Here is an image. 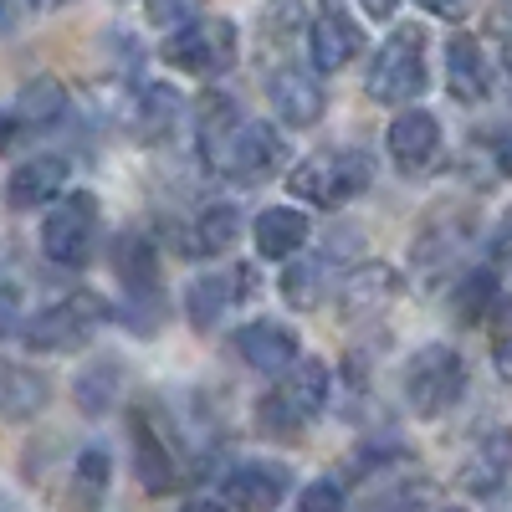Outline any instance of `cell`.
<instances>
[{
  "mask_svg": "<svg viewBox=\"0 0 512 512\" xmlns=\"http://www.w3.org/2000/svg\"><path fill=\"white\" fill-rule=\"evenodd\" d=\"M200 154L231 185H267L287 169V139L262 118H236L231 103H210L200 113Z\"/></svg>",
  "mask_w": 512,
  "mask_h": 512,
  "instance_id": "1",
  "label": "cell"
},
{
  "mask_svg": "<svg viewBox=\"0 0 512 512\" xmlns=\"http://www.w3.org/2000/svg\"><path fill=\"white\" fill-rule=\"evenodd\" d=\"M328 405V364L323 359H297L272 390L256 400V431L262 436H282V441H292V436H303V425L318 415Z\"/></svg>",
  "mask_w": 512,
  "mask_h": 512,
  "instance_id": "2",
  "label": "cell"
},
{
  "mask_svg": "<svg viewBox=\"0 0 512 512\" xmlns=\"http://www.w3.org/2000/svg\"><path fill=\"white\" fill-rule=\"evenodd\" d=\"M374 185V159L364 149H323L313 159H303L287 175V190L297 200H308L318 210H338V205H349L359 200L364 190Z\"/></svg>",
  "mask_w": 512,
  "mask_h": 512,
  "instance_id": "3",
  "label": "cell"
},
{
  "mask_svg": "<svg viewBox=\"0 0 512 512\" xmlns=\"http://www.w3.org/2000/svg\"><path fill=\"white\" fill-rule=\"evenodd\" d=\"M425 82H431V72H425V31L420 26L390 31V36H384V47L374 52V62H369V77H364L369 98L405 113L425 93Z\"/></svg>",
  "mask_w": 512,
  "mask_h": 512,
  "instance_id": "4",
  "label": "cell"
},
{
  "mask_svg": "<svg viewBox=\"0 0 512 512\" xmlns=\"http://www.w3.org/2000/svg\"><path fill=\"white\" fill-rule=\"evenodd\" d=\"M103 323H108V303L98 292H67V297H57V303H47L41 313H31L21 338L36 354H72L82 344H93V333Z\"/></svg>",
  "mask_w": 512,
  "mask_h": 512,
  "instance_id": "5",
  "label": "cell"
},
{
  "mask_svg": "<svg viewBox=\"0 0 512 512\" xmlns=\"http://www.w3.org/2000/svg\"><path fill=\"white\" fill-rule=\"evenodd\" d=\"M159 57L185 77H221L241 57V36L226 16H200V21H190L180 31H169Z\"/></svg>",
  "mask_w": 512,
  "mask_h": 512,
  "instance_id": "6",
  "label": "cell"
},
{
  "mask_svg": "<svg viewBox=\"0 0 512 512\" xmlns=\"http://www.w3.org/2000/svg\"><path fill=\"white\" fill-rule=\"evenodd\" d=\"M466 395V359L451 344H425L405 364V400L420 420H441Z\"/></svg>",
  "mask_w": 512,
  "mask_h": 512,
  "instance_id": "7",
  "label": "cell"
},
{
  "mask_svg": "<svg viewBox=\"0 0 512 512\" xmlns=\"http://www.w3.org/2000/svg\"><path fill=\"white\" fill-rule=\"evenodd\" d=\"M98 231H103V210L88 190H72L62 195L47 221H41V251H47V262L57 267H88L93 251H98Z\"/></svg>",
  "mask_w": 512,
  "mask_h": 512,
  "instance_id": "8",
  "label": "cell"
},
{
  "mask_svg": "<svg viewBox=\"0 0 512 512\" xmlns=\"http://www.w3.org/2000/svg\"><path fill=\"white\" fill-rule=\"evenodd\" d=\"M344 267H349V262H344V241L297 256V262H287V272H282V297H287L292 308L313 313L318 303H328V292H338V282H344Z\"/></svg>",
  "mask_w": 512,
  "mask_h": 512,
  "instance_id": "9",
  "label": "cell"
},
{
  "mask_svg": "<svg viewBox=\"0 0 512 512\" xmlns=\"http://www.w3.org/2000/svg\"><path fill=\"white\" fill-rule=\"evenodd\" d=\"M236 354H241V364H251L256 374H287L297 359H303V338H297V328L292 323H282V318H251V323H241L236 328Z\"/></svg>",
  "mask_w": 512,
  "mask_h": 512,
  "instance_id": "10",
  "label": "cell"
},
{
  "mask_svg": "<svg viewBox=\"0 0 512 512\" xmlns=\"http://www.w3.org/2000/svg\"><path fill=\"white\" fill-rule=\"evenodd\" d=\"M256 292V272L251 267H221L210 277H195L185 287V313L195 328H216L231 308H241L246 297Z\"/></svg>",
  "mask_w": 512,
  "mask_h": 512,
  "instance_id": "11",
  "label": "cell"
},
{
  "mask_svg": "<svg viewBox=\"0 0 512 512\" xmlns=\"http://www.w3.org/2000/svg\"><path fill=\"white\" fill-rule=\"evenodd\" d=\"M221 492H226V507L236 512H277L282 497L292 492V472L282 461H241L226 472Z\"/></svg>",
  "mask_w": 512,
  "mask_h": 512,
  "instance_id": "12",
  "label": "cell"
},
{
  "mask_svg": "<svg viewBox=\"0 0 512 512\" xmlns=\"http://www.w3.org/2000/svg\"><path fill=\"white\" fill-rule=\"evenodd\" d=\"M384 144H390V159H395L400 175L415 180V175H425V169L441 159V123H436V113H425V108H405V113H395Z\"/></svg>",
  "mask_w": 512,
  "mask_h": 512,
  "instance_id": "13",
  "label": "cell"
},
{
  "mask_svg": "<svg viewBox=\"0 0 512 512\" xmlns=\"http://www.w3.org/2000/svg\"><path fill=\"white\" fill-rule=\"evenodd\" d=\"M267 103L272 113L287 123V128H313L323 113H328V93H323V82L318 72L308 67H282L267 77Z\"/></svg>",
  "mask_w": 512,
  "mask_h": 512,
  "instance_id": "14",
  "label": "cell"
},
{
  "mask_svg": "<svg viewBox=\"0 0 512 512\" xmlns=\"http://www.w3.org/2000/svg\"><path fill=\"white\" fill-rule=\"evenodd\" d=\"M359 52H364V26L349 11L328 6V11L313 16V26H308V57H313L318 72H344Z\"/></svg>",
  "mask_w": 512,
  "mask_h": 512,
  "instance_id": "15",
  "label": "cell"
},
{
  "mask_svg": "<svg viewBox=\"0 0 512 512\" xmlns=\"http://www.w3.org/2000/svg\"><path fill=\"white\" fill-rule=\"evenodd\" d=\"M128 441H134V472L144 482V492H175L180 487V456L169 451L164 431L149 420V415H134V425H128Z\"/></svg>",
  "mask_w": 512,
  "mask_h": 512,
  "instance_id": "16",
  "label": "cell"
},
{
  "mask_svg": "<svg viewBox=\"0 0 512 512\" xmlns=\"http://www.w3.org/2000/svg\"><path fill=\"white\" fill-rule=\"evenodd\" d=\"M395 292H400V277L395 267H384V262H354L344 272V282H338V303H344L349 318H374L395 303Z\"/></svg>",
  "mask_w": 512,
  "mask_h": 512,
  "instance_id": "17",
  "label": "cell"
},
{
  "mask_svg": "<svg viewBox=\"0 0 512 512\" xmlns=\"http://www.w3.org/2000/svg\"><path fill=\"white\" fill-rule=\"evenodd\" d=\"M47 405H52V379L0 354V420H36Z\"/></svg>",
  "mask_w": 512,
  "mask_h": 512,
  "instance_id": "18",
  "label": "cell"
},
{
  "mask_svg": "<svg viewBox=\"0 0 512 512\" xmlns=\"http://www.w3.org/2000/svg\"><path fill=\"white\" fill-rule=\"evenodd\" d=\"M308 231H313V221L297 205H272L251 221V241H256L262 262H292V256L308 246Z\"/></svg>",
  "mask_w": 512,
  "mask_h": 512,
  "instance_id": "19",
  "label": "cell"
},
{
  "mask_svg": "<svg viewBox=\"0 0 512 512\" xmlns=\"http://www.w3.org/2000/svg\"><path fill=\"white\" fill-rule=\"evenodd\" d=\"M446 88H451L456 103H482L492 93V62H487L477 36L456 31L446 41Z\"/></svg>",
  "mask_w": 512,
  "mask_h": 512,
  "instance_id": "20",
  "label": "cell"
},
{
  "mask_svg": "<svg viewBox=\"0 0 512 512\" xmlns=\"http://www.w3.org/2000/svg\"><path fill=\"white\" fill-rule=\"evenodd\" d=\"M507 472H512V431H507V425H497V431H487V436L472 446V456H466L461 487L477 492V497H492V492L507 482Z\"/></svg>",
  "mask_w": 512,
  "mask_h": 512,
  "instance_id": "21",
  "label": "cell"
},
{
  "mask_svg": "<svg viewBox=\"0 0 512 512\" xmlns=\"http://www.w3.org/2000/svg\"><path fill=\"white\" fill-rule=\"evenodd\" d=\"M62 185H67V159L62 154H36V159H26L16 175L6 180V200L16 210H31V205L57 200Z\"/></svg>",
  "mask_w": 512,
  "mask_h": 512,
  "instance_id": "22",
  "label": "cell"
},
{
  "mask_svg": "<svg viewBox=\"0 0 512 512\" xmlns=\"http://www.w3.org/2000/svg\"><path fill=\"white\" fill-rule=\"evenodd\" d=\"M108 267H113V277L128 287V292H154L159 287V251H154V241L144 236V231H123L113 246H108Z\"/></svg>",
  "mask_w": 512,
  "mask_h": 512,
  "instance_id": "23",
  "label": "cell"
},
{
  "mask_svg": "<svg viewBox=\"0 0 512 512\" xmlns=\"http://www.w3.org/2000/svg\"><path fill=\"white\" fill-rule=\"evenodd\" d=\"M241 236V210L236 205H205L200 216L190 221L185 231V256H200V262H210V256H226Z\"/></svg>",
  "mask_w": 512,
  "mask_h": 512,
  "instance_id": "24",
  "label": "cell"
},
{
  "mask_svg": "<svg viewBox=\"0 0 512 512\" xmlns=\"http://www.w3.org/2000/svg\"><path fill=\"white\" fill-rule=\"evenodd\" d=\"M11 118H16V128L26 134H36V128H52V123H62L67 118V88L57 77H36V82H26L21 88V98H16V108H11Z\"/></svg>",
  "mask_w": 512,
  "mask_h": 512,
  "instance_id": "25",
  "label": "cell"
},
{
  "mask_svg": "<svg viewBox=\"0 0 512 512\" xmlns=\"http://www.w3.org/2000/svg\"><path fill=\"white\" fill-rule=\"evenodd\" d=\"M123 379H128L123 359H98V364H88L72 379V400L88 415H108L118 405V395H123Z\"/></svg>",
  "mask_w": 512,
  "mask_h": 512,
  "instance_id": "26",
  "label": "cell"
},
{
  "mask_svg": "<svg viewBox=\"0 0 512 512\" xmlns=\"http://www.w3.org/2000/svg\"><path fill=\"white\" fill-rule=\"evenodd\" d=\"M180 113H185L180 93L164 88V82H154V88L139 93V134H144V139H164L169 128L180 123Z\"/></svg>",
  "mask_w": 512,
  "mask_h": 512,
  "instance_id": "27",
  "label": "cell"
},
{
  "mask_svg": "<svg viewBox=\"0 0 512 512\" xmlns=\"http://www.w3.org/2000/svg\"><path fill=\"white\" fill-rule=\"evenodd\" d=\"M451 303H456V318L461 323H477L482 313H497V277L492 267H477V272H466L451 292Z\"/></svg>",
  "mask_w": 512,
  "mask_h": 512,
  "instance_id": "28",
  "label": "cell"
},
{
  "mask_svg": "<svg viewBox=\"0 0 512 512\" xmlns=\"http://www.w3.org/2000/svg\"><path fill=\"white\" fill-rule=\"evenodd\" d=\"M144 16L164 31H180V26L205 16V0H144Z\"/></svg>",
  "mask_w": 512,
  "mask_h": 512,
  "instance_id": "29",
  "label": "cell"
},
{
  "mask_svg": "<svg viewBox=\"0 0 512 512\" xmlns=\"http://www.w3.org/2000/svg\"><path fill=\"white\" fill-rule=\"evenodd\" d=\"M72 477H77V487L88 492V497H98V492L108 487V477H113V461H108V451H103V446H88V451L77 456Z\"/></svg>",
  "mask_w": 512,
  "mask_h": 512,
  "instance_id": "30",
  "label": "cell"
},
{
  "mask_svg": "<svg viewBox=\"0 0 512 512\" xmlns=\"http://www.w3.org/2000/svg\"><path fill=\"white\" fill-rule=\"evenodd\" d=\"M297 512H349V497L333 477H318V482H308L303 492H297Z\"/></svg>",
  "mask_w": 512,
  "mask_h": 512,
  "instance_id": "31",
  "label": "cell"
},
{
  "mask_svg": "<svg viewBox=\"0 0 512 512\" xmlns=\"http://www.w3.org/2000/svg\"><path fill=\"white\" fill-rule=\"evenodd\" d=\"M492 333H497V369L512 379V297H502L497 303V313H492Z\"/></svg>",
  "mask_w": 512,
  "mask_h": 512,
  "instance_id": "32",
  "label": "cell"
},
{
  "mask_svg": "<svg viewBox=\"0 0 512 512\" xmlns=\"http://www.w3.org/2000/svg\"><path fill=\"white\" fill-rule=\"evenodd\" d=\"M21 328H26V318H21V287L0 282V338H6V333H21Z\"/></svg>",
  "mask_w": 512,
  "mask_h": 512,
  "instance_id": "33",
  "label": "cell"
},
{
  "mask_svg": "<svg viewBox=\"0 0 512 512\" xmlns=\"http://www.w3.org/2000/svg\"><path fill=\"white\" fill-rule=\"evenodd\" d=\"M492 267H512V210L497 221L492 231Z\"/></svg>",
  "mask_w": 512,
  "mask_h": 512,
  "instance_id": "34",
  "label": "cell"
},
{
  "mask_svg": "<svg viewBox=\"0 0 512 512\" xmlns=\"http://www.w3.org/2000/svg\"><path fill=\"white\" fill-rule=\"evenodd\" d=\"M26 16H31V0H0V36L16 31Z\"/></svg>",
  "mask_w": 512,
  "mask_h": 512,
  "instance_id": "35",
  "label": "cell"
},
{
  "mask_svg": "<svg viewBox=\"0 0 512 512\" xmlns=\"http://www.w3.org/2000/svg\"><path fill=\"white\" fill-rule=\"evenodd\" d=\"M431 16H441V21H461L466 11H472V0H420Z\"/></svg>",
  "mask_w": 512,
  "mask_h": 512,
  "instance_id": "36",
  "label": "cell"
},
{
  "mask_svg": "<svg viewBox=\"0 0 512 512\" xmlns=\"http://www.w3.org/2000/svg\"><path fill=\"white\" fill-rule=\"evenodd\" d=\"M359 6H364L374 21H390V16L400 11V0H359Z\"/></svg>",
  "mask_w": 512,
  "mask_h": 512,
  "instance_id": "37",
  "label": "cell"
},
{
  "mask_svg": "<svg viewBox=\"0 0 512 512\" xmlns=\"http://www.w3.org/2000/svg\"><path fill=\"white\" fill-rule=\"evenodd\" d=\"M21 134V128H16V118H11V108H0V149H6L11 139Z\"/></svg>",
  "mask_w": 512,
  "mask_h": 512,
  "instance_id": "38",
  "label": "cell"
},
{
  "mask_svg": "<svg viewBox=\"0 0 512 512\" xmlns=\"http://www.w3.org/2000/svg\"><path fill=\"white\" fill-rule=\"evenodd\" d=\"M497 169H502V175L512 180V134H507V139L497 144Z\"/></svg>",
  "mask_w": 512,
  "mask_h": 512,
  "instance_id": "39",
  "label": "cell"
},
{
  "mask_svg": "<svg viewBox=\"0 0 512 512\" xmlns=\"http://www.w3.org/2000/svg\"><path fill=\"white\" fill-rule=\"evenodd\" d=\"M185 512H231L226 502H210V497H195V502H185Z\"/></svg>",
  "mask_w": 512,
  "mask_h": 512,
  "instance_id": "40",
  "label": "cell"
},
{
  "mask_svg": "<svg viewBox=\"0 0 512 512\" xmlns=\"http://www.w3.org/2000/svg\"><path fill=\"white\" fill-rule=\"evenodd\" d=\"M57 6H67V0H31V11H57Z\"/></svg>",
  "mask_w": 512,
  "mask_h": 512,
  "instance_id": "41",
  "label": "cell"
},
{
  "mask_svg": "<svg viewBox=\"0 0 512 512\" xmlns=\"http://www.w3.org/2000/svg\"><path fill=\"white\" fill-rule=\"evenodd\" d=\"M446 512H466V507H446Z\"/></svg>",
  "mask_w": 512,
  "mask_h": 512,
  "instance_id": "42",
  "label": "cell"
}]
</instances>
